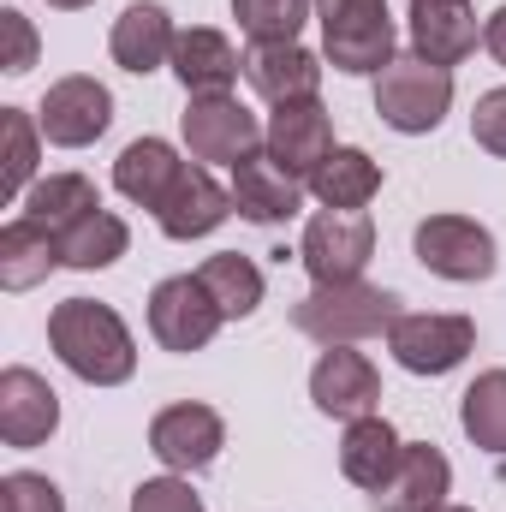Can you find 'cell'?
I'll return each instance as SVG.
<instances>
[{"label": "cell", "instance_id": "cell-26", "mask_svg": "<svg viewBox=\"0 0 506 512\" xmlns=\"http://www.w3.org/2000/svg\"><path fill=\"white\" fill-rule=\"evenodd\" d=\"M96 209H102V197H96V185H90L84 173H48V179H36V185L24 191V215H30L36 227H48L54 239H60L72 221L96 215Z\"/></svg>", "mask_w": 506, "mask_h": 512}, {"label": "cell", "instance_id": "cell-17", "mask_svg": "<svg viewBox=\"0 0 506 512\" xmlns=\"http://www.w3.org/2000/svg\"><path fill=\"white\" fill-rule=\"evenodd\" d=\"M54 429H60V393L24 364L0 370V441L6 447H42Z\"/></svg>", "mask_w": 506, "mask_h": 512}, {"label": "cell", "instance_id": "cell-29", "mask_svg": "<svg viewBox=\"0 0 506 512\" xmlns=\"http://www.w3.org/2000/svg\"><path fill=\"white\" fill-rule=\"evenodd\" d=\"M459 423H465V435H471L483 453H501L506 459V370H483L477 382L465 387Z\"/></svg>", "mask_w": 506, "mask_h": 512}, {"label": "cell", "instance_id": "cell-36", "mask_svg": "<svg viewBox=\"0 0 506 512\" xmlns=\"http://www.w3.org/2000/svg\"><path fill=\"white\" fill-rule=\"evenodd\" d=\"M483 48H489V54L506 66V6H495V18L483 24Z\"/></svg>", "mask_w": 506, "mask_h": 512}, {"label": "cell", "instance_id": "cell-20", "mask_svg": "<svg viewBox=\"0 0 506 512\" xmlns=\"http://www.w3.org/2000/svg\"><path fill=\"white\" fill-rule=\"evenodd\" d=\"M173 42H179V30H173L167 6L137 0V6H126V12L114 18L108 54H114V66H120V72H131V78H149V72L173 66Z\"/></svg>", "mask_w": 506, "mask_h": 512}, {"label": "cell", "instance_id": "cell-5", "mask_svg": "<svg viewBox=\"0 0 506 512\" xmlns=\"http://www.w3.org/2000/svg\"><path fill=\"white\" fill-rule=\"evenodd\" d=\"M387 352L411 376H447L477 352V322L471 316H441V310H411L387 328Z\"/></svg>", "mask_w": 506, "mask_h": 512}, {"label": "cell", "instance_id": "cell-4", "mask_svg": "<svg viewBox=\"0 0 506 512\" xmlns=\"http://www.w3.org/2000/svg\"><path fill=\"white\" fill-rule=\"evenodd\" d=\"M447 108H453V72H447V66H429L423 54H399V60L376 78L381 126L405 131V137L435 131L447 120Z\"/></svg>", "mask_w": 506, "mask_h": 512}, {"label": "cell", "instance_id": "cell-30", "mask_svg": "<svg viewBox=\"0 0 506 512\" xmlns=\"http://www.w3.org/2000/svg\"><path fill=\"white\" fill-rule=\"evenodd\" d=\"M310 12L316 0H233V18L251 42H298Z\"/></svg>", "mask_w": 506, "mask_h": 512}, {"label": "cell", "instance_id": "cell-33", "mask_svg": "<svg viewBox=\"0 0 506 512\" xmlns=\"http://www.w3.org/2000/svg\"><path fill=\"white\" fill-rule=\"evenodd\" d=\"M131 512H203L185 477H149L131 489Z\"/></svg>", "mask_w": 506, "mask_h": 512}, {"label": "cell", "instance_id": "cell-22", "mask_svg": "<svg viewBox=\"0 0 506 512\" xmlns=\"http://www.w3.org/2000/svg\"><path fill=\"white\" fill-rule=\"evenodd\" d=\"M185 167L191 161H179V149L167 137H137V143L120 149V161H114V191L126 203H137V209H161L173 197V185L185 179Z\"/></svg>", "mask_w": 506, "mask_h": 512}, {"label": "cell", "instance_id": "cell-12", "mask_svg": "<svg viewBox=\"0 0 506 512\" xmlns=\"http://www.w3.org/2000/svg\"><path fill=\"white\" fill-rule=\"evenodd\" d=\"M262 149H268L286 173H298V179L310 185V179L322 173V161H328L340 143H334V120H328L322 102H286V108L268 114Z\"/></svg>", "mask_w": 506, "mask_h": 512}, {"label": "cell", "instance_id": "cell-37", "mask_svg": "<svg viewBox=\"0 0 506 512\" xmlns=\"http://www.w3.org/2000/svg\"><path fill=\"white\" fill-rule=\"evenodd\" d=\"M48 6H60V12H78V6H96V0H48Z\"/></svg>", "mask_w": 506, "mask_h": 512}, {"label": "cell", "instance_id": "cell-18", "mask_svg": "<svg viewBox=\"0 0 506 512\" xmlns=\"http://www.w3.org/2000/svg\"><path fill=\"white\" fill-rule=\"evenodd\" d=\"M483 42L471 0H411V54H423L429 66H459L471 60Z\"/></svg>", "mask_w": 506, "mask_h": 512}, {"label": "cell", "instance_id": "cell-13", "mask_svg": "<svg viewBox=\"0 0 506 512\" xmlns=\"http://www.w3.org/2000/svg\"><path fill=\"white\" fill-rule=\"evenodd\" d=\"M310 399L322 417H340V423H358L381 405V370L352 352V346H328L310 370Z\"/></svg>", "mask_w": 506, "mask_h": 512}, {"label": "cell", "instance_id": "cell-14", "mask_svg": "<svg viewBox=\"0 0 506 512\" xmlns=\"http://www.w3.org/2000/svg\"><path fill=\"white\" fill-rule=\"evenodd\" d=\"M447 495H453L447 453L429 447V441H405L399 447V465L387 471V483H381L370 501H376V512H441Z\"/></svg>", "mask_w": 506, "mask_h": 512}, {"label": "cell", "instance_id": "cell-1", "mask_svg": "<svg viewBox=\"0 0 506 512\" xmlns=\"http://www.w3.org/2000/svg\"><path fill=\"white\" fill-rule=\"evenodd\" d=\"M48 346H54V358H60L78 382H90V387H120V382H131V370H137V340H131V328L120 322L114 304H96V298H66V304H54V316H48Z\"/></svg>", "mask_w": 506, "mask_h": 512}, {"label": "cell", "instance_id": "cell-15", "mask_svg": "<svg viewBox=\"0 0 506 512\" xmlns=\"http://www.w3.org/2000/svg\"><path fill=\"white\" fill-rule=\"evenodd\" d=\"M233 209L251 221V227H280V221H292L298 209H304V179L298 173H286L268 149H256V155H245L239 167H233Z\"/></svg>", "mask_w": 506, "mask_h": 512}, {"label": "cell", "instance_id": "cell-24", "mask_svg": "<svg viewBox=\"0 0 506 512\" xmlns=\"http://www.w3.org/2000/svg\"><path fill=\"white\" fill-rule=\"evenodd\" d=\"M399 429L387 423V417H358V423H346V441H340V471H346V483H358V489H370L376 495L381 483H387V471L399 465Z\"/></svg>", "mask_w": 506, "mask_h": 512}, {"label": "cell", "instance_id": "cell-38", "mask_svg": "<svg viewBox=\"0 0 506 512\" xmlns=\"http://www.w3.org/2000/svg\"><path fill=\"white\" fill-rule=\"evenodd\" d=\"M441 512H471V507H441Z\"/></svg>", "mask_w": 506, "mask_h": 512}, {"label": "cell", "instance_id": "cell-28", "mask_svg": "<svg viewBox=\"0 0 506 512\" xmlns=\"http://www.w3.org/2000/svg\"><path fill=\"white\" fill-rule=\"evenodd\" d=\"M197 280L209 286V298L221 304L227 322H245V316H256V304H262V268H256L251 256H239V251L209 256V262L197 268Z\"/></svg>", "mask_w": 506, "mask_h": 512}, {"label": "cell", "instance_id": "cell-6", "mask_svg": "<svg viewBox=\"0 0 506 512\" xmlns=\"http://www.w3.org/2000/svg\"><path fill=\"white\" fill-rule=\"evenodd\" d=\"M370 256H376V221L364 209H322V215H310L304 245H298V262L310 268L316 286L364 280Z\"/></svg>", "mask_w": 506, "mask_h": 512}, {"label": "cell", "instance_id": "cell-23", "mask_svg": "<svg viewBox=\"0 0 506 512\" xmlns=\"http://www.w3.org/2000/svg\"><path fill=\"white\" fill-rule=\"evenodd\" d=\"M54 268H60V239L48 227H36L30 215H18V221L0 227V286L6 292H30Z\"/></svg>", "mask_w": 506, "mask_h": 512}, {"label": "cell", "instance_id": "cell-31", "mask_svg": "<svg viewBox=\"0 0 506 512\" xmlns=\"http://www.w3.org/2000/svg\"><path fill=\"white\" fill-rule=\"evenodd\" d=\"M0 126H6V197H24L30 179H36V143H42V126H36L24 108H0Z\"/></svg>", "mask_w": 506, "mask_h": 512}, {"label": "cell", "instance_id": "cell-3", "mask_svg": "<svg viewBox=\"0 0 506 512\" xmlns=\"http://www.w3.org/2000/svg\"><path fill=\"white\" fill-rule=\"evenodd\" d=\"M316 24H322V54L346 78H370V72L381 78L399 60L387 0H316Z\"/></svg>", "mask_w": 506, "mask_h": 512}, {"label": "cell", "instance_id": "cell-19", "mask_svg": "<svg viewBox=\"0 0 506 512\" xmlns=\"http://www.w3.org/2000/svg\"><path fill=\"white\" fill-rule=\"evenodd\" d=\"M227 215H233V191H227V185H221L203 161H191V167H185V179L173 185V197L155 209L161 233H167V239H179V245L209 239Z\"/></svg>", "mask_w": 506, "mask_h": 512}, {"label": "cell", "instance_id": "cell-2", "mask_svg": "<svg viewBox=\"0 0 506 512\" xmlns=\"http://www.w3.org/2000/svg\"><path fill=\"white\" fill-rule=\"evenodd\" d=\"M399 298L387 286L370 280H334V286H316L292 304V328L316 346H358V340H376L399 322Z\"/></svg>", "mask_w": 506, "mask_h": 512}, {"label": "cell", "instance_id": "cell-32", "mask_svg": "<svg viewBox=\"0 0 506 512\" xmlns=\"http://www.w3.org/2000/svg\"><path fill=\"white\" fill-rule=\"evenodd\" d=\"M0 512H66V495L42 471H12L0 477Z\"/></svg>", "mask_w": 506, "mask_h": 512}, {"label": "cell", "instance_id": "cell-8", "mask_svg": "<svg viewBox=\"0 0 506 512\" xmlns=\"http://www.w3.org/2000/svg\"><path fill=\"white\" fill-rule=\"evenodd\" d=\"M185 149H191V161H209V167H239L245 155L262 149V120H256L251 108L239 102V96H191V108H185Z\"/></svg>", "mask_w": 506, "mask_h": 512}, {"label": "cell", "instance_id": "cell-16", "mask_svg": "<svg viewBox=\"0 0 506 512\" xmlns=\"http://www.w3.org/2000/svg\"><path fill=\"white\" fill-rule=\"evenodd\" d=\"M245 84L262 102L286 108V102H316L322 90V60L298 42H251L245 54Z\"/></svg>", "mask_w": 506, "mask_h": 512}, {"label": "cell", "instance_id": "cell-10", "mask_svg": "<svg viewBox=\"0 0 506 512\" xmlns=\"http://www.w3.org/2000/svg\"><path fill=\"white\" fill-rule=\"evenodd\" d=\"M221 447H227V423H221V411H215V405L185 399V405L155 411V423H149V453H155L173 477L209 471V465L221 459Z\"/></svg>", "mask_w": 506, "mask_h": 512}, {"label": "cell", "instance_id": "cell-34", "mask_svg": "<svg viewBox=\"0 0 506 512\" xmlns=\"http://www.w3.org/2000/svg\"><path fill=\"white\" fill-rule=\"evenodd\" d=\"M471 137H477V149H489V155H501V161H506V84H501V90H483V96H477Z\"/></svg>", "mask_w": 506, "mask_h": 512}, {"label": "cell", "instance_id": "cell-35", "mask_svg": "<svg viewBox=\"0 0 506 512\" xmlns=\"http://www.w3.org/2000/svg\"><path fill=\"white\" fill-rule=\"evenodd\" d=\"M0 30H6V60H0V66H6L12 78H24V72L36 66V30H30V18H24L18 6L0 12Z\"/></svg>", "mask_w": 506, "mask_h": 512}, {"label": "cell", "instance_id": "cell-11", "mask_svg": "<svg viewBox=\"0 0 506 512\" xmlns=\"http://www.w3.org/2000/svg\"><path fill=\"white\" fill-rule=\"evenodd\" d=\"M36 126H42V137H48L54 149H90L102 131L114 126V96H108V84L72 72V78L48 84Z\"/></svg>", "mask_w": 506, "mask_h": 512}, {"label": "cell", "instance_id": "cell-21", "mask_svg": "<svg viewBox=\"0 0 506 512\" xmlns=\"http://www.w3.org/2000/svg\"><path fill=\"white\" fill-rule=\"evenodd\" d=\"M239 72H245V54L221 30H203V24L179 30V42H173V78L185 84V96H233Z\"/></svg>", "mask_w": 506, "mask_h": 512}, {"label": "cell", "instance_id": "cell-9", "mask_svg": "<svg viewBox=\"0 0 506 512\" xmlns=\"http://www.w3.org/2000/svg\"><path fill=\"white\" fill-rule=\"evenodd\" d=\"M221 304L209 298V286L197 274H173L149 292V334L161 352H203L221 328Z\"/></svg>", "mask_w": 506, "mask_h": 512}, {"label": "cell", "instance_id": "cell-7", "mask_svg": "<svg viewBox=\"0 0 506 512\" xmlns=\"http://www.w3.org/2000/svg\"><path fill=\"white\" fill-rule=\"evenodd\" d=\"M411 251H417V262H423L429 274L459 280V286L489 280L495 262H501V256H495V233H489L483 221H471V215H429V221H417Z\"/></svg>", "mask_w": 506, "mask_h": 512}, {"label": "cell", "instance_id": "cell-25", "mask_svg": "<svg viewBox=\"0 0 506 512\" xmlns=\"http://www.w3.org/2000/svg\"><path fill=\"white\" fill-rule=\"evenodd\" d=\"M376 191H381V161H370V155L352 149V143H340V149L322 161V173L310 179V197H316L322 209H364Z\"/></svg>", "mask_w": 506, "mask_h": 512}, {"label": "cell", "instance_id": "cell-27", "mask_svg": "<svg viewBox=\"0 0 506 512\" xmlns=\"http://www.w3.org/2000/svg\"><path fill=\"white\" fill-rule=\"evenodd\" d=\"M131 245V227L114 209H96L84 221H72L60 233V268H78V274H96V268H114Z\"/></svg>", "mask_w": 506, "mask_h": 512}]
</instances>
